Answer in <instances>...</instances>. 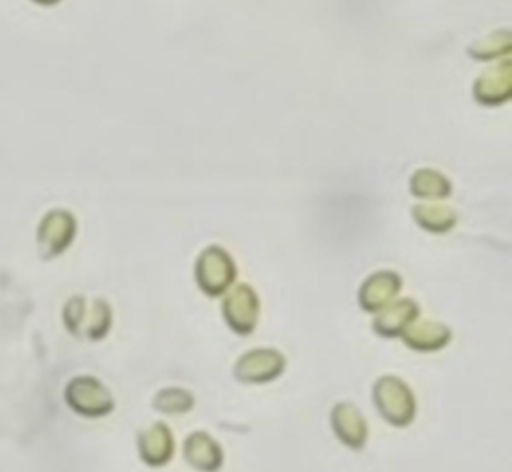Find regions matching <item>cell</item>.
I'll return each instance as SVG.
<instances>
[{
	"instance_id": "6da1fadb",
	"label": "cell",
	"mask_w": 512,
	"mask_h": 472,
	"mask_svg": "<svg viewBox=\"0 0 512 472\" xmlns=\"http://www.w3.org/2000/svg\"><path fill=\"white\" fill-rule=\"evenodd\" d=\"M62 322L74 338L98 342L112 328V308L104 298L86 300L74 294L62 306Z\"/></svg>"
},
{
	"instance_id": "7a4b0ae2",
	"label": "cell",
	"mask_w": 512,
	"mask_h": 472,
	"mask_svg": "<svg viewBox=\"0 0 512 472\" xmlns=\"http://www.w3.org/2000/svg\"><path fill=\"white\" fill-rule=\"evenodd\" d=\"M372 402L380 418L394 428L410 426L418 414V402L410 384L396 374H384L374 380Z\"/></svg>"
},
{
	"instance_id": "3957f363",
	"label": "cell",
	"mask_w": 512,
	"mask_h": 472,
	"mask_svg": "<svg viewBox=\"0 0 512 472\" xmlns=\"http://www.w3.org/2000/svg\"><path fill=\"white\" fill-rule=\"evenodd\" d=\"M62 398L64 404L82 418H104L116 408L112 390L92 374L72 376L64 386Z\"/></svg>"
},
{
	"instance_id": "277c9868",
	"label": "cell",
	"mask_w": 512,
	"mask_h": 472,
	"mask_svg": "<svg viewBox=\"0 0 512 472\" xmlns=\"http://www.w3.org/2000/svg\"><path fill=\"white\" fill-rule=\"evenodd\" d=\"M76 238V218L70 210L52 208L36 226V246L42 260H54L62 256Z\"/></svg>"
},
{
	"instance_id": "5b68a950",
	"label": "cell",
	"mask_w": 512,
	"mask_h": 472,
	"mask_svg": "<svg viewBox=\"0 0 512 472\" xmlns=\"http://www.w3.org/2000/svg\"><path fill=\"white\" fill-rule=\"evenodd\" d=\"M196 282L206 296H222L236 280V266L230 254L220 246H208L196 260Z\"/></svg>"
},
{
	"instance_id": "8992f818",
	"label": "cell",
	"mask_w": 512,
	"mask_h": 472,
	"mask_svg": "<svg viewBox=\"0 0 512 472\" xmlns=\"http://www.w3.org/2000/svg\"><path fill=\"white\" fill-rule=\"evenodd\" d=\"M286 370V356L276 348H252L238 356L232 374L242 384H268Z\"/></svg>"
},
{
	"instance_id": "52a82bcc",
	"label": "cell",
	"mask_w": 512,
	"mask_h": 472,
	"mask_svg": "<svg viewBox=\"0 0 512 472\" xmlns=\"http://www.w3.org/2000/svg\"><path fill=\"white\" fill-rule=\"evenodd\" d=\"M222 316L234 334H252L260 316V300L256 290L250 284H238L230 292H224Z\"/></svg>"
},
{
	"instance_id": "ba28073f",
	"label": "cell",
	"mask_w": 512,
	"mask_h": 472,
	"mask_svg": "<svg viewBox=\"0 0 512 472\" xmlns=\"http://www.w3.org/2000/svg\"><path fill=\"white\" fill-rule=\"evenodd\" d=\"M330 428L336 440L350 450H362L370 436L366 416L350 400H340L330 408Z\"/></svg>"
},
{
	"instance_id": "9c48e42d",
	"label": "cell",
	"mask_w": 512,
	"mask_h": 472,
	"mask_svg": "<svg viewBox=\"0 0 512 472\" xmlns=\"http://www.w3.org/2000/svg\"><path fill=\"white\" fill-rule=\"evenodd\" d=\"M136 450L140 460L150 468L166 466L176 452L172 428L166 422H152L136 436Z\"/></svg>"
},
{
	"instance_id": "30bf717a",
	"label": "cell",
	"mask_w": 512,
	"mask_h": 472,
	"mask_svg": "<svg viewBox=\"0 0 512 472\" xmlns=\"http://www.w3.org/2000/svg\"><path fill=\"white\" fill-rule=\"evenodd\" d=\"M182 456L196 472H218L224 466V450L206 430H194L184 438Z\"/></svg>"
},
{
	"instance_id": "8fae6325",
	"label": "cell",
	"mask_w": 512,
	"mask_h": 472,
	"mask_svg": "<svg viewBox=\"0 0 512 472\" xmlns=\"http://www.w3.org/2000/svg\"><path fill=\"white\" fill-rule=\"evenodd\" d=\"M400 290H402L400 274L392 270H378L362 282L358 290V302L362 310L378 312L390 302H394Z\"/></svg>"
},
{
	"instance_id": "7c38bea8",
	"label": "cell",
	"mask_w": 512,
	"mask_h": 472,
	"mask_svg": "<svg viewBox=\"0 0 512 472\" xmlns=\"http://www.w3.org/2000/svg\"><path fill=\"white\" fill-rule=\"evenodd\" d=\"M402 342L416 352H436L450 344L452 330L436 320H414L402 334Z\"/></svg>"
},
{
	"instance_id": "4fadbf2b",
	"label": "cell",
	"mask_w": 512,
	"mask_h": 472,
	"mask_svg": "<svg viewBox=\"0 0 512 472\" xmlns=\"http://www.w3.org/2000/svg\"><path fill=\"white\" fill-rule=\"evenodd\" d=\"M418 312L420 308L412 298L394 300L382 310L374 312L376 316L372 320V328L378 336H384V338L400 336L418 318Z\"/></svg>"
},
{
	"instance_id": "5bb4252c",
	"label": "cell",
	"mask_w": 512,
	"mask_h": 472,
	"mask_svg": "<svg viewBox=\"0 0 512 472\" xmlns=\"http://www.w3.org/2000/svg\"><path fill=\"white\" fill-rule=\"evenodd\" d=\"M510 86H512V76H510V66L506 62L502 68L486 70L476 80L474 94L484 104H498L510 96Z\"/></svg>"
},
{
	"instance_id": "9a60e30c",
	"label": "cell",
	"mask_w": 512,
	"mask_h": 472,
	"mask_svg": "<svg viewBox=\"0 0 512 472\" xmlns=\"http://www.w3.org/2000/svg\"><path fill=\"white\" fill-rule=\"evenodd\" d=\"M194 404V394L182 386H164L152 396V408L164 416L188 414Z\"/></svg>"
},
{
	"instance_id": "2e32d148",
	"label": "cell",
	"mask_w": 512,
	"mask_h": 472,
	"mask_svg": "<svg viewBox=\"0 0 512 472\" xmlns=\"http://www.w3.org/2000/svg\"><path fill=\"white\" fill-rule=\"evenodd\" d=\"M414 220L430 232L444 234L454 226L456 214L446 206H418L414 208Z\"/></svg>"
},
{
	"instance_id": "e0dca14e",
	"label": "cell",
	"mask_w": 512,
	"mask_h": 472,
	"mask_svg": "<svg viewBox=\"0 0 512 472\" xmlns=\"http://www.w3.org/2000/svg\"><path fill=\"white\" fill-rule=\"evenodd\" d=\"M412 192L420 198H444L450 194V182L434 170H420L412 176Z\"/></svg>"
},
{
	"instance_id": "ac0fdd59",
	"label": "cell",
	"mask_w": 512,
	"mask_h": 472,
	"mask_svg": "<svg viewBox=\"0 0 512 472\" xmlns=\"http://www.w3.org/2000/svg\"><path fill=\"white\" fill-rule=\"evenodd\" d=\"M34 4H38V6H54V4H58L60 0H32Z\"/></svg>"
}]
</instances>
